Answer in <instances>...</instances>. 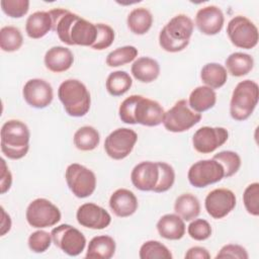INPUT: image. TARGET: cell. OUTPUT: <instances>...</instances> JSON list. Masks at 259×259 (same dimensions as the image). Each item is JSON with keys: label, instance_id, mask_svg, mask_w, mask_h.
Segmentation results:
<instances>
[{"label": "cell", "instance_id": "6da1fadb", "mask_svg": "<svg viewBox=\"0 0 259 259\" xmlns=\"http://www.w3.org/2000/svg\"><path fill=\"white\" fill-rule=\"evenodd\" d=\"M54 30L61 41L68 46L92 47L97 36L96 24L64 8L49 11Z\"/></svg>", "mask_w": 259, "mask_h": 259}, {"label": "cell", "instance_id": "7a4b0ae2", "mask_svg": "<svg viewBox=\"0 0 259 259\" xmlns=\"http://www.w3.org/2000/svg\"><path fill=\"white\" fill-rule=\"evenodd\" d=\"M118 114L124 123L157 126L163 123L165 110L158 101L135 94L120 103Z\"/></svg>", "mask_w": 259, "mask_h": 259}, {"label": "cell", "instance_id": "3957f363", "mask_svg": "<svg viewBox=\"0 0 259 259\" xmlns=\"http://www.w3.org/2000/svg\"><path fill=\"white\" fill-rule=\"evenodd\" d=\"M1 152L9 159L19 160L29 150L30 132L28 126L18 119L5 121L0 132Z\"/></svg>", "mask_w": 259, "mask_h": 259}, {"label": "cell", "instance_id": "277c9868", "mask_svg": "<svg viewBox=\"0 0 259 259\" xmlns=\"http://www.w3.org/2000/svg\"><path fill=\"white\" fill-rule=\"evenodd\" d=\"M194 24L192 19L185 14L172 17L159 33L160 47L169 53L183 51L189 44Z\"/></svg>", "mask_w": 259, "mask_h": 259}, {"label": "cell", "instance_id": "5b68a950", "mask_svg": "<svg viewBox=\"0 0 259 259\" xmlns=\"http://www.w3.org/2000/svg\"><path fill=\"white\" fill-rule=\"evenodd\" d=\"M58 97L62 102L65 111L70 116H84L90 109V93L86 86L77 79L63 81L58 89Z\"/></svg>", "mask_w": 259, "mask_h": 259}, {"label": "cell", "instance_id": "8992f818", "mask_svg": "<svg viewBox=\"0 0 259 259\" xmlns=\"http://www.w3.org/2000/svg\"><path fill=\"white\" fill-rule=\"evenodd\" d=\"M259 98V87L255 81L243 80L239 82L232 93L230 114L238 121L246 120L253 113Z\"/></svg>", "mask_w": 259, "mask_h": 259}, {"label": "cell", "instance_id": "52a82bcc", "mask_svg": "<svg viewBox=\"0 0 259 259\" xmlns=\"http://www.w3.org/2000/svg\"><path fill=\"white\" fill-rule=\"evenodd\" d=\"M201 119V114L191 110L186 99L178 100L165 112L163 124L171 133L186 132Z\"/></svg>", "mask_w": 259, "mask_h": 259}, {"label": "cell", "instance_id": "ba28073f", "mask_svg": "<svg viewBox=\"0 0 259 259\" xmlns=\"http://www.w3.org/2000/svg\"><path fill=\"white\" fill-rule=\"evenodd\" d=\"M227 34L235 47L246 50L256 47L259 39L257 26L249 18L242 15H237L229 21Z\"/></svg>", "mask_w": 259, "mask_h": 259}, {"label": "cell", "instance_id": "9c48e42d", "mask_svg": "<svg viewBox=\"0 0 259 259\" xmlns=\"http://www.w3.org/2000/svg\"><path fill=\"white\" fill-rule=\"evenodd\" d=\"M65 178L69 189L78 198L90 196L96 188L94 172L78 163L70 164L67 167Z\"/></svg>", "mask_w": 259, "mask_h": 259}, {"label": "cell", "instance_id": "30bf717a", "mask_svg": "<svg viewBox=\"0 0 259 259\" xmlns=\"http://www.w3.org/2000/svg\"><path fill=\"white\" fill-rule=\"evenodd\" d=\"M25 217L32 228L45 229L57 225L62 215L60 209L49 199L36 198L28 204Z\"/></svg>", "mask_w": 259, "mask_h": 259}, {"label": "cell", "instance_id": "8fae6325", "mask_svg": "<svg viewBox=\"0 0 259 259\" xmlns=\"http://www.w3.org/2000/svg\"><path fill=\"white\" fill-rule=\"evenodd\" d=\"M51 236L54 244L69 256H78L85 249V236L71 225L63 224L54 228Z\"/></svg>", "mask_w": 259, "mask_h": 259}, {"label": "cell", "instance_id": "7c38bea8", "mask_svg": "<svg viewBox=\"0 0 259 259\" xmlns=\"http://www.w3.org/2000/svg\"><path fill=\"white\" fill-rule=\"evenodd\" d=\"M224 177V168L214 159L200 160L195 162L193 165H191L187 173L189 183L196 188H202L217 183Z\"/></svg>", "mask_w": 259, "mask_h": 259}, {"label": "cell", "instance_id": "4fadbf2b", "mask_svg": "<svg viewBox=\"0 0 259 259\" xmlns=\"http://www.w3.org/2000/svg\"><path fill=\"white\" fill-rule=\"evenodd\" d=\"M138 141L137 133L127 127H119L111 132L104 141V150L113 160H122L133 151Z\"/></svg>", "mask_w": 259, "mask_h": 259}, {"label": "cell", "instance_id": "5bb4252c", "mask_svg": "<svg viewBox=\"0 0 259 259\" xmlns=\"http://www.w3.org/2000/svg\"><path fill=\"white\" fill-rule=\"evenodd\" d=\"M229 139L228 130L222 126H202L193 135L192 144L196 152L209 154L222 147Z\"/></svg>", "mask_w": 259, "mask_h": 259}, {"label": "cell", "instance_id": "9a60e30c", "mask_svg": "<svg viewBox=\"0 0 259 259\" xmlns=\"http://www.w3.org/2000/svg\"><path fill=\"white\" fill-rule=\"evenodd\" d=\"M237 199L235 193L227 188H217L211 190L205 197L204 206L207 213L220 220L228 215L236 206Z\"/></svg>", "mask_w": 259, "mask_h": 259}, {"label": "cell", "instance_id": "2e32d148", "mask_svg": "<svg viewBox=\"0 0 259 259\" xmlns=\"http://www.w3.org/2000/svg\"><path fill=\"white\" fill-rule=\"evenodd\" d=\"M22 95L28 105L33 108H45L49 106L54 98L52 85L44 79H30L22 89Z\"/></svg>", "mask_w": 259, "mask_h": 259}, {"label": "cell", "instance_id": "e0dca14e", "mask_svg": "<svg viewBox=\"0 0 259 259\" xmlns=\"http://www.w3.org/2000/svg\"><path fill=\"white\" fill-rule=\"evenodd\" d=\"M76 219L79 225L92 230H103L111 223L108 211L92 202L80 205L76 212Z\"/></svg>", "mask_w": 259, "mask_h": 259}, {"label": "cell", "instance_id": "ac0fdd59", "mask_svg": "<svg viewBox=\"0 0 259 259\" xmlns=\"http://www.w3.org/2000/svg\"><path fill=\"white\" fill-rule=\"evenodd\" d=\"M160 176L158 162L144 161L134 167L131 173L133 185L142 191H153Z\"/></svg>", "mask_w": 259, "mask_h": 259}, {"label": "cell", "instance_id": "d6986e66", "mask_svg": "<svg viewBox=\"0 0 259 259\" xmlns=\"http://www.w3.org/2000/svg\"><path fill=\"white\" fill-rule=\"evenodd\" d=\"M225 22L223 11L214 5L200 8L195 15V24L198 30L206 35H214L219 33Z\"/></svg>", "mask_w": 259, "mask_h": 259}, {"label": "cell", "instance_id": "ffe728a7", "mask_svg": "<svg viewBox=\"0 0 259 259\" xmlns=\"http://www.w3.org/2000/svg\"><path fill=\"white\" fill-rule=\"evenodd\" d=\"M138 198L134 192L125 188L116 189L109 198V206L112 212L119 218L134 214L138 209Z\"/></svg>", "mask_w": 259, "mask_h": 259}, {"label": "cell", "instance_id": "44dd1931", "mask_svg": "<svg viewBox=\"0 0 259 259\" xmlns=\"http://www.w3.org/2000/svg\"><path fill=\"white\" fill-rule=\"evenodd\" d=\"M44 62L46 68L51 72L62 73L72 67L74 63V56L68 48L56 46L47 51Z\"/></svg>", "mask_w": 259, "mask_h": 259}, {"label": "cell", "instance_id": "7402d4cb", "mask_svg": "<svg viewBox=\"0 0 259 259\" xmlns=\"http://www.w3.org/2000/svg\"><path fill=\"white\" fill-rule=\"evenodd\" d=\"M156 227L159 235L167 240H180L185 234L184 221L177 213L164 214Z\"/></svg>", "mask_w": 259, "mask_h": 259}, {"label": "cell", "instance_id": "603a6c76", "mask_svg": "<svg viewBox=\"0 0 259 259\" xmlns=\"http://www.w3.org/2000/svg\"><path fill=\"white\" fill-rule=\"evenodd\" d=\"M131 72L136 80L142 83H151L159 77L160 65L152 58L141 57L134 62Z\"/></svg>", "mask_w": 259, "mask_h": 259}, {"label": "cell", "instance_id": "cb8c5ba5", "mask_svg": "<svg viewBox=\"0 0 259 259\" xmlns=\"http://www.w3.org/2000/svg\"><path fill=\"white\" fill-rule=\"evenodd\" d=\"M53 22L49 11H35L30 14L25 23L26 34L33 39L45 36L52 30Z\"/></svg>", "mask_w": 259, "mask_h": 259}, {"label": "cell", "instance_id": "d4e9b609", "mask_svg": "<svg viewBox=\"0 0 259 259\" xmlns=\"http://www.w3.org/2000/svg\"><path fill=\"white\" fill-rule=\"evenodd\" d=\"M115 241L110 236H96L89 242L86 258L87 259H110L115 253Z\"/></svg>", "mask_w": 259, "mask_h": 259}, {"label": "cell", "instance_id": "484cf974", "mask_svg": "<svg viewBox=\"0 0 259 259\" xmlns=\"http://www.w3.org/2000/svg\"><path fill=\"white\" fill-rule=\"evenodd\" d=\"M217 94L213 89L207 86H198L193 89L188 98L189 107L198 113L206 111L214 106Z\"/></svg>", "mask_w": 259, "mask_h": 259}, {"label": "cell", "instance_id": "4316f807", "mask_svg": "<svg viewBox=\"0 0 259 259\" xmlns=\"http://www.w3.org/2000/svg\"><path fill=\"white\" fill-rule=\"evenodd\" d=\"M174 210L183 221L190 222L200 213V202L195 195L183 193L176 198Z\"/></svg>", "mask_w": 259, "mask_h": 259}, {"label": "cell", "instance_id": "83f0119b", "mask_svg": "<svg viewBox=\"0 0 259 259\" xmlns=\"http://www.w3.org/2000/svg\"><path fill=\"white\" fill-rule=\"evenodd\" d=\"M126 23L133 33L142 35L148 32L152 27L153 15L147 8H135L127 15Z\"/></svg>", "mask_w": 259, "mask_h": 259}, {"label": "cell", "instance_id": "f1b7e54d", "mask_svg": "<svg viewBox=\"0 0 259 259\" xmlns=\"http://www.w3.org/2000/svg\"><path fill=\"white\" fill-rule=\"evenodd\" d=\"M201 81L211 89H219L224 86L228 79L226 68L219 63L205 64L200 72Z\"/></svg>", "mask_w": 259, "mask_h": 259}, {"label": "cell", "instance_id": "f546056e", "mask_svg": "<svg viewBox=\"0 0 259 259\" xmlns=\"http://www.w3.org/2000/svg\"><path fill=\"white\" fill-rule=\"evenodd\" d=\"M225 64L232 76L242 77L251 72L254 67V60L249 54L236 52L226 59Z\"/></svg>", "mask_w": 259, "mask_h": 259}, {"label": "cell", "instance_id": "4dcf8cb0", "mask_svg": "<svg viewBox=\"0 0 259 259\" xmlns=\"http://www.w3.org/2000/svg\"><path fill=\"white\" fill-rule=\"evenodd\" d=\"M74 145L80 151H92L100 142V136L96 128L85 125L76 131L74 134Z\"/></svg>", "mask_w": 259, "mask_h": 259}, {"label": "cell", "instance_id": "1f68e13d", "mask_svg": "<svg viewBox=\"0 0 259 259\" xmlns=\"http://www.w3.org/2000/svg\"><path fill=\"white\" fill-rule=\"evenodd\" d=\"M133 85L132 77L125 71H114L110 73L106 79L105 86L107 92L112 96H120Z\"/></svg>", "mask_w": 259, "mask_h": 259}, {"label": "cell", "instance_id": "d6a6232c", "mask_svg": "<svg viewBox=\"0 0 259 259\" xmlns=\"http://www.w3.org/2000/svg\"><path fill=\"white\" fill-rule=\"evenodd\" d=\"M23 44V36L19 28L8 25L0 29V48L2 51L12 53L18 51Z\"/></svg>", "mask_w": 259, "mask_h": 259}, {"label": "cell", "instance_id": "836d02e7", "mask_svg": "<svg viewBox=\"0 0 259 259\" xmlns=\"http://www.w3.org/2000/svg\"><path fill=\"white\" fill-rule=\"evenodd\" d=\"M138 49L134 46H124L110 52L106 57V65L114 68L133 62L138 56Z\"/></svg>", "mask_w": 259, "mask_h": 259}, {"label": "cell", "instance_id": "e575fe53", "mask_svg": "<svg viewBox=\"0 0 259 259\" xmlns=\"http://www.w3.org/2000/svg\"><path fill=\"white\" fill-rule=\"evenodd\" d=\"M141 259H172L171 251L159 241L150 240L145 242L139 252Z\"/></svg>", "mask_w": 259, "mask_h": 259}, {"label": "cell", "instance_id": "d590c367", "mask_svg": "<svg viewBox=\"0 0 259 259\" xmlns=\"http://www.w3.org/2000/svg\"><path fill=\"white\" fill-rule=\"evenodd\" d=\"M212 159L218 161L223 166L226 178L236 174L241 167V158L236 152L233 151H222L215 154Z\"/></svg>", "mask_w": 259, "mask_h": 259}, {"label": "cell", "instance_id": "8d00e7d4", "mask_svg": "<svg viewBox=\"0 0 259 259\" xmlns=\"http://www.w3.org/2000/svg\"><path fill=\"white\" fill-rule=\"evenodd\" d=\"M243 202L248 213L257 217L259 215V183L254 182L249 184L243 193Z\"/></svg>", "mask_w": 259, "mask_h": 259}, {"label": "cell", "instance_id": "74e56055", "mask_svg": "<svg viewBox=\"0 0 259 259\" xmlns=\"http://www.w3.org/2000/svg\"><path fill=\"white\" fill-rule=\"evenodd\" d=\"M159 170H160V176L159 181L154 188V192L161 193L169 190L174 182H175V171L173 167L165 162H158Z\"/></svg>", "mask_w": 259, "mask_h": 259}, {"label": "cell", "instance_id": "f35d334b", "mask_svg": "<svg viewBox=\"0 0 259 259\" xmlns=\"http://www.w3.org/2000/svg\"><path fill=\"white\" fill-rule=\"evenodd\" d=\"M0 5L2 11L12 18H20L24 16L29 9L28 0H2Z\"/></svg>", "mask_w": 259, "mask_h": 259}, {"label": "cell", "instance_id": "ab89813d", "mask_svg": "<svg viewBox=\"0 0 259 259\" xmlns=\"http://www.w3.org/2000/svg\"><path fill=\"white\" fill-rule=\"evenodd\" d=\"M97 36L95 42L92 45V49L97 51H102L109 48L114 40V30L108 24L97 23Z\"/></svg>", "mask_w": 259, "mask_h": 259}, {"label": "cell", "instance_id": "60d3db41", "mask_svg": "<svg viewBox=\"0 0 259 259\" xmlns=\"http://www.w3.org/2000/svg\"><path fill=\"white\" fill-rule=\"evenodd\" d=\"M52 236L46 231L38 230L30 234L28 237V247L34 253H44L47 251L52 243Z\"/></svg>", "mask_w": 259, "mask_h": 259}, {"label": "cell", "instance_id": "b9f144b4", "mask_svg": "<svg viewBox=\"0 0 259 259\" xmlns=\"http://www.w3.org/2000/svg\"><path fill=\"white\" fill-rule=\"evenodd\" d=\"M187 232L193 240L204 241L211 236V227L207 221L203 219H196L189 224Z\"/></svg>", "mask_w": 259, "mask_h": 259}, {"label": "cell", "instance_id": "7bdbcfd3", "mask_svg": "<svg viewBox=\"0 0 259 259\" xmlns=\"http://www.w3.org/2000/svg\"><path fill=\"white\" fill-rule=\"evenodd\" d=\"M217 259L219 258H232V259H248L249 255L247 250L237 244H228L222 247L220 252L215 256Z\"/></svg>", "mask_w": 259, "mask_h": 259}, {"label": "cell", "instance_id": "ee69618b", "mask_svg": "<svg viewBox=\"0 0 259 259\" xmlns=\"http://www.w3.org/2000/svg\"><path fill=\"white\" fill-rule=\"evenodd\" d=\"M12 184V175L9 168L6 165V162L1 158V175H0V192L4 194L7 192Z\"/></svg>", "mask_w": 259, "mask_h": 259}, {"label": "cell", "instance_id": "f6af8a7d", "mask_svg": "<svg viewBox=\"0 0 259 259\" xmlns=\"http://www.w3.org/2000/svg\"><path fill=\"white\" fill-rule=\"evenodd\" d=\"M184 257L185 259H209L210 254L204 247L194 246L187 250Z\"/></svg>", "mask_w": 259, "mask_h": 259}, {"label": "cell", "instance_id": "bcb514c9", "mask_svg": "<svg viewBox=\"0 0 259 259\" xmlns=\"http://www.w3.org/2000/svg\"><path fill=\"white\" fill-rule=\"evenodd\" d=\"M1 212H2V221H1V236H4L6 233H8L11 229V219L10 215L6 213L3 206H1Z\"/></svg>", "mask_w": 259, "mask_h": 259}]
</instances>
